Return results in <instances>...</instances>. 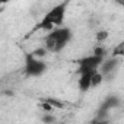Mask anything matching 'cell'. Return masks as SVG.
Listing matches in <instances>:
<instances>
[{
    "label": "cell",
    "instance_id": "10",
    "mask_svg": "<svg viewBox=\"0 0 124 124\" xmlns=\"http://www.w3.org/2000/svg\"><path fill=\"white\" fill-rule=\"evenodd\" d=\"M45 53H47V50H45V47H44V48H39V50L32 51L31 54H34L35 57H39V58H41V57H44V55H45Z\"/></svg>",
    "mask_w": 124,
    "mask_h": 124
},
{
    "label": "cell",
    "instance_id": "4",
    "mask_svg": "<svg viewBox=\"0 0 124 124\" xmlns=\"http://www.w3.org/2000/svg\"><path fill=\"white\" fill-rule=\"evenodd\" d=\"M105 57L102 55H96V54H89V55H85L82 58L78 60V75L80 73H85V72H93V70H98L101 63L104 61Z\"/></svg>",
    "mask_w": 124,
    "mask_h": 124
},
{
    "label": "cell",
    "instance_id": "8",
    "mask_svg": "<svg viewBox=\"0 0 124 124\" xmlns=\"http://www.w3.org/2000/svg\"><path fill=\"white\" fill-rule=\"evenodd\" d=\"M44 101H45V102H48V104L53 107V109H55V108H57V109H63V108L66 107V105H64V102H61L60 99H55V98H45Z\"/></svg>",
    "mask_w": 124,
    "mask_h": 124
},
{
    "label": "cell",
    "instance_id": "1",
    "mask_svg": "<svg viewBox=\"0 0 124 124\" xmlns=\"http://www.w3.org/2000/svg\"><path fill=\"white\" fill-rule=\"evenodd\" d=\"M72 38H73V32L70 28L57 26L48 31V34L44 37V47L48 53L55 54V53L63 51L67 47V44L72 41Z\"/></svg>",
    "mask_w": 124,
    "mask_h": 124
},
{
    "label": "cell",
    "instance_id": "7",
    "mask_svg": "<svg viewBox=\"0 0 124 124\" xmlns=\"http://www.w3.org/2000/svg\"><path fill=\"white\" fill-rule=\"evenodd\" d=\"M93 72H85V73L79 75L78 85H79V89L82 92H86V91H89L92 88V75H93Z\"/></svg>",
    "mask_w": 124,
    "mask_h": 124
},
{
    "label": "cell",
    "instance_id": "11",
    "mask_svg": "<svg viewBox=\"0 0 124 124\" xmlns=\"http://www.w3.org/2000/svg\"><path fill=\"white\" fill-rule=\"evenodd\" d=\"M93 54H96V55H102V57H105V54H107V50H105L104 47H96V48L93 50Z\"/></svg>",
    "mask_w": 124,
    "mask_h": 124
},
{
    "label": "cell",
    "instance_id": "13",
    "mask_svg": "<svg viewBox=\"0 0 124 124\" xmlns=\"http://www.w3.org/2000/svg\"><path fill=\"white\" fill-rule=\"evenodd\" d=\"M6 3H9V0H0V6H3Z\"/></svg>",
    "mask_w": 124,
    "mask_h": 124
},
{
    "label": "cell",
    "instance_id": "6",
    "mask_svg": "<svg viewBox=\"0 0 124 124\" xmlns=\"http://www.w3.org/2000/svg\"><path fill=\"white\" fill-rule=\"evenodd\" d=\"M117 64H118V58L117 57H111V58H108V60H105L104 58V61L101 63V66H99V72L104 75V78L107 76V75H111L115 69H117Z\"/></svg>",
    "mask_w": 124,
    "mask_h": 124
},
{
    "label": "cell",
    "instance_id": "5",
    "mask_svg": "<svg viewBox=\"0 0 124 124\" xmlns=\"http://www.w3.org/2000/svg\"><path fill=\"white\" fill-rule=\"evenodd\" d=\"M120 105H121V99L117 95H111V96L105 98V101L102 102V105H101V108L98 111V115H105L108 111H111V109H114V108H117Z\"/></svg>",
    "mask_w": 124,
    "mask_h": 124
},
{
    "label": "cell",
    "instance_id": "3",
    "mask_svg": "<svg viewBox=\"0 0 124 124\" xmlns=\"http://www.w3.org/2000/svg\"><path fill=\"white\" fill-rule=\"evenodd\" d=\"M48 66L47 63L39 58V57H35L34 54H26L25 55V64H23V72L28 78H38V76H42L45 72H47Z\"/></svg>",
    "mask_w": 124,
    "mask_h": 124
},
{
    "label": "cell",
    "instance_id": "9",
    "mask_svg": "<svg viewBox=\"0 0 124 124\" xmlns=\"http://www.w3.org/2000/svg\"><path fill=\"white\" fill-rule=\"evenodd\" d=\"M107 37H108V32H107V31H99V32H96V39H98V42H102Z\"/></svg>",
    "mask_w": 124,
    "mask_h": 124
},
{
    "label": "cell",
    "instance_id": "12",
    "mask_svg": "<svg viewBox=\"0 0 124 124\" xmlns=\"http://www.w3.org/2000/svg\"><path fill=\"white\" fill-rule=\"evenodd\" d=\"M42 121L44 123H54L55 121V117L54 115H50V114H45V115H42Z\"/></svg>",
    "mask_w": 124,
    "mask_h": 124
},
{
    "label": "cell",
    "instance_id": "14",
    "mask_svg": "<svg viewBox=\"0 0 124 124\" xmlns=\"http://www.w3.org/2000/svg\"><path fill=\"white\" fill-rule=\"evenodd\" d=\"M115 3H118V5H124V0H115Z\"/></svg>",
    "mask_w": 124,
    "mask_h": 124
},
{
    "label": "cell",
    "instance_id": "2",
    "mask_svg": "<svg viewBox=\"0 0 124 124\" xmlns=\"http://www.w3.org/2000/svg\"><path fill=\"white\" fill-rule=\"evenodd\" d=\"M66 10H67V2H63V3L55 5L54 8H51L44 15V18L41 19V22L35 26V29L51 31L53 28L61 26V25H63V22H64V18H66Z\"/></svg>",
    "mask_w": 124,
    "mask_h": 124
}]
</instances>
